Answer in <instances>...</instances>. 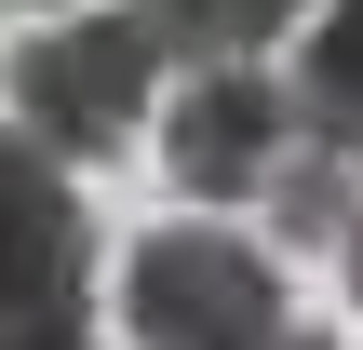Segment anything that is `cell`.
<instances>
[{"instance_id": "cell-1", "label": "cell", "mask_w": 363, "mask_h": 350, "mask_svg": "<svg viewBox=\"0 0 363 350\" xmlns=\"http://www.w3.org/2000/svg\"><path fill=\"white\" fill-rule=\"evenodd\" d=\"M162 67H175L162 13H67V27H40V40H13L0 94H13V121L81 175V162H121V148L148 135Z\"/></svg>"}, {"instance_id": "cell-2", "label": "cell", "mask_w": 363, "mask_h": 350, "mask_svg": "<svg viewBox=\"0 0 363 350\" xmlns=\"http://www.w3.org/2000/svg\"><path fill=\"white\" fill-rule=\"evenodd\" d=\"M94 324V229H81V189L67 162L0 121V350H67Z\"/></svg>"}, {"instance_id": "cell-3", "label": "cell", "mask_w": 363, "mask_h": 350, "mask_svg": "<svg viewBox=\"0 0 363 350\" xmlns=\"http://www.w3.org/2000/svg\"><path fill=\"white\" fill-rule=\"evenodd\" d=\"M121 324L162 337V350H256V337H283V270H269L242 229L175 216V229L135 243V270H121Z\"/></svg>"}, {"instance_id": "cell-4", "label": "cell", "mask_w": 363, "mask_h": 350, "mask_svg": "<svg viewBox=\"0 0 363 350\" xmlns=\"http://www.w3.org/2000/svg\"><path fill=\"white\" fill-rule=\"evenodd\" d=\"M283 148H296V81H269V54H216L162 108V175L189 202H256Z\"/></svg>"}, {"instance_id": "cell-5", "label": "cell", "mask_w": 363, "mask_h": 350, "mask_svg": "<svg viewBox=\"0 0 363 350\" xmlns=\"http://www.w3.org/2000/svg\"><path fill=\"white\" fill-rule=\"evenodd\" d=\"M350 297H363V229H350Z\"/></svg>"}]
</instances>
